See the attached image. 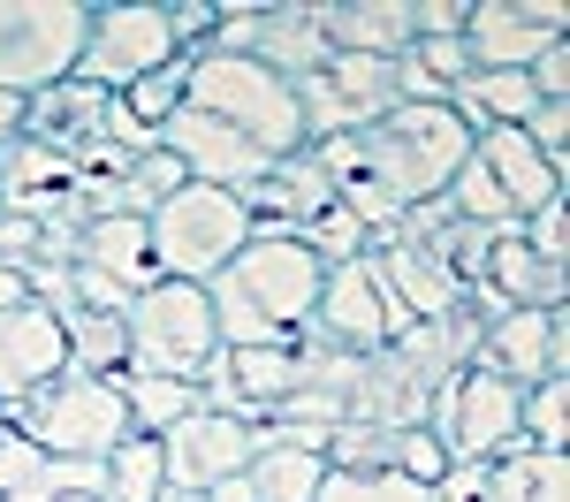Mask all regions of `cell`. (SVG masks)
Masks as SVG:
<instances>
[{
	"label": "cell",
	"instance_id": "cell-1",
	"mask_svg": "<svg viewBox=\"0 0 570 502\" xmlns=\"http://www.w3.org/2000/svg\"><path fill=\"white\" fill-rule=\"evenodd\" d=\"M320 259H312L297 236L282 228H259L228 267L206 282V305H214V327L228 351H297V335L312 327V305H320Z\"/></svg>",
	"mask_w": 570,
	"mask_h": 502
},
{
	"label": "cell",
	"instance_id": "cell-2",
	"mask_svg": "<svg viewBox=\"0 0 570 502\" xmlns=\"http://www.w3.org/2000/svg\"><path fill=\"white\" fill-rule=\"evenodd\" d=\"M183 107L228 122L236 137H252L266 160L305 152V122H297V91L289 77H274L252 53H190L183 61Z\"/></svg>",
	"mask_w": 570,
	"mask_h": 502
},
{
	"label": "cell",
	"instance_id": "cell-3",
	"mask_svg": "<svg viewBox=\"0 0 570 502\" xmlns=\"http://www.w3.org/2000/svg\"><path fill=\"white\" fill-rule=\"evenodd\" d=\"M357 160L403 206H426L449 198L456 168L472 160V130L456 122V107H389L373 130H357Z\"/></svg>",
	"mask_w": 570,
	"mask_h": 502
},
{
	"label": "cell",
	"instance_id": "cell-4",
	"mask_svg": "<svg viewBox=\"0 0 570 502\" xmlns=\"http://www.w3.org/2000/svg\"><path fill=\"white\" fill-rule=\"evenodd\" d=\"M0 426L23 434L39 456H61V464H107L115 442H130V411L115 396V381L77 373V365L61 381H46L39 396H23L16 411H0Z\"/></svg>",
	"mask_w": 570,
	"mask_h": 502
},
{
	"label": "cell",
	"instance_id": "cell-5",
	"mask_svg": "<svg viewBox=\"0 0 570 502\" xmlns=\"http://www.w3.org/2000/svg\"><path fill=\"white\" fill-rule=\"evenodd\" d=\"M145 236H153V267H160V282H198V289H206L259 228H252V214H244L236 190L183 183L176 198L145 222Z\"/></svg>",
	"mask_w": 570,
	"mask_h": 502
},
{
	"label": "cell",
	"instance_id": "cell-6",
	"mask_svg": "<svg viewBox=\"0 0 570 502\" xmlns=\"http://www.w3.org/2000/svg\"><path fill=\"white\" fill-rule=\"evenodd\" d=\"M122 343H130V373H160V381H198L206 351L220 343L214 305L198 282H153L122 305Z\"/></svg>",
	"mask_w": 570,
	"mask_h": 502
},
{
	"label": "cell",
	"instance_id": "cell-7",
	"mask_svg": "<svg viewBox=\"0 0 570 502\" xmlns=\"http://www.w3.org/2000/svg\"><path fill=\"white\" fill-rule=\"evenodd\" d=\"M91 31V0H0V91L39 99L61 77H77Z\"/></svg>",
	"mask_w": 570,
	"mask_h": 502
},
{
	"label": "cell",
	"instance_id": "cell-8",
	"mask_svg": "<svg viewBox=\"0 0 570 502\" xmlns=\"http://www.w3.org/2000/svg\"><path fill=\"white\" fill-rule=\"evenodd\" d=\"M183 46L168 23V0H91V31L77 53V77L99 91H130L160 69H176Z\"/></svg>",
	"mask_w": 570,
	"mask_h": 502
},
{
	"label": "cell",
	"instance_id": "cell-9",
	"mask_svg": "<svg viewBox=\"0 0 570 502\" xmlns=\"http://www.w3.org/2000/svg\"><path fill=\"white\" fill-rule=\"evenodd\" d=\"M518 404H525V388H510L502 373L456 365L449 381H434V396H426V434L441 442L449 464H494V456L518 442Z\"/></svg>",
	"mask_w": 570,
	"mask_h": 502
},
{
	"label": "cell",
	"instance_id": "cell-10",
	"mask_svg": "<svg viewBox=\"0 0 570 502\" xmlns=\"http://www.w3.org/2000/svg\"><path fill=\"white\" fill-rule=\"evenodd\" d=\"M570 39V8L556 0H472L464 8V61L472 69H532L548 46Z\"/></svg>",
	"mask_w": 570,
	"mask_h": 502
},
{
	"label": "cell",
	"instance_id": "cell-11",
	"mask_svg": "<svg viewBox=\"0 0 570 502\" xmlns=\"http://www.w3.org/2000/svg\"><path fill=\"white\" fill-rule=\"evenodd\" d=\"M0 214L23 222H85V190L61 145L46 137H8L0 145Z\"/></svg>",
	"mask_w": 570,
	"mask_h": 502
},
{
	"label": "cell",
	"instance_id": "cell-12",
	"mask_svg": "<svg viewBox=\"0 0 570 502\" xmlns=\"http://www.w3.org/2000/svg\"><path fill=\"white\" fill-rule=\"evenodd\" d=\"M472 168H480L487 190L502 198L510 228H525L540 206H563V190H570V176L532 145L525 130H480L472 137Z\"/></svg>",
	"mask_w": 570,
	"mask_h": 502
},
{
	"label": "cell",
	"instance_id": "cell-13",
	"mask_svg": "<svg viewBox=\"0 0 570 502\" xmlns=\"http://www.w3.org/2000/svg\"><path fill=\"white\" fill-rule=\"evenodd\" d=\"M252 464V426L244 419H220V411H190L160 434V472H168V495H206L214 480H236Z\"/></svg>",
	"mask_w": 570,
	"mask_h": 502
},
{
	"label": "cell",
	"instance_id": "cell-14",
	"mask_svg": "<svg viewBox=\"0 0 570 502\" xmlns=\"http://www.w3.org/2000/svg\"><path fill=\"white\" fill-rule=\"evenodd\" d=\"M312 327H320L335 351H351V358L389 351V297H381V274H373V259H343V267L320 274Z\"/></svg>",
	"mask_w": 570,
	"mask_h": 502
},
{
	"label": "cell",
	"instance_id": "cell-15",
	"mask_svg": "<svg viewBox=\"0 0 570 502\" xmlns=\"http://www.w3.org/2000/svg\"><path fill=\"white\" fill-rule=\"evenodd\" d=\"M487 373H502L510 388H532V381H563L570 365V313H502L487 319L480 358Z\"/></svg>",
	"mask_w": 570,
	"mask_h": 502
},
{
	"label": "cell",
	"instance_id": "cell-16",
	"mask_svg": "<svg viewBox=\"0 0 570 502\" xmlns=\"http://www.w3.org/2000/svg\"><path fill=\"white\" fill-rule=\"evenodd\" d=\"M160 145L183 160V176H190V183H214V190H252V183L274 168L252 137H236L228 122L198 115V107H176L168 130H160Z\"/></svg>",
	"mask_w": 570,
	"mask_h": 502
},
{
	"label": "cell",
	"instance_id": "cell-17",
	"mask_svg": "<svg viewBox=\"0 0 570 502\" xmlns=\"http://www.w3.org/2000/svg\"><path fill=\"white\" fill-rule=\"evenodd\" d=\"M69 373V335L46 305H16L0 313V411H16L23 396H39L46 381Z\"/></svg>",
	"mask_w": 570,
	"mask_h": 502
},
{
	"label": "cell",
	"instance_id": "cell-18",
	"mask_svg": "<svg viewBox=\"0 0 570 502\" xmlns=\"http://www.w3.org/2000/svg\"><path fill=\"white\" fill-rule=\"evenodd\" d=\"M312 23H320L327 53H365V61H395L419 39L411 0H312Z\"/></svg>",
	"mask_w": 570,
	"mask_h": 502
},
{
	"label": "cell",
	"instance_id": "cell-19",
	"mask_svg": "<svg viewBox=\"0 0 570 502\" xmlns=\"http://www.w3.org/2000/svg\"><path fill=\"white\" fill-rule=\"evenodd\" d=\"M236 198H244L252 228H282V236H297L312 214H327V206H335V183L320 176V160H312V152H289V160H274V168H266L252 190H236Z\"/></svg>",
	"mask_w": 570,
	"mask_h": 502
},
{
	"label": "cell",
	"instance_id": "cell-20",
	"mask_svg": "<svg viewBox=\"0 0 570 502\" xmlns=\"http://www.w3.org/2000/svg\"><path fill=\"white\" fill-rule=\"evenodd\" d=\"M480 289H494L502 313H563V305H570V274L563 267H540L518 228L494 236V252H487V267H480Z\"/></svg>",
	"mask_w": 570,
	"mask_h": 502
},
{
	"label": "cell",
	"instance_id": "cell-21",
	"mask_svg": "<svg viewBox=\"0 0 570 502\" xmlns=\"http://www.w3.org/2000/svg\"><path fill=\"white\" fill-rule=\"evenodd\" d=\"M77 267L107 274L122 297H137V289L160 282V267H153V236H145L137 214H99V222H85V236H77Z\"/></svg>",
	"mask_w": 570,
	"mask_h": 502
},
{
	"label": "cell",
	"instance_id": "cell-22",
	"mask_svg": "<svg viewBox=\"0 0 570 502\" xmlns=\"http://www.w3.org/2000/svg\"><path fill=\"white\" fill-rule=\"evenodd\" d=\"M351 419L357 426H426V388L389 358V351H373V358H357V381H351Z\"/></svg>",
	"mask_w": 570,
	"mask_h": 502
},
{
	"label": "cell",
	"instance_id": "cell-23",
	"mask_svg": "<svg viewBox=\"0 0 570 502\" xmlns=\"http://www.w3.org/2000/svg\"><path fill=\"white\" fill-rule=\"evenodd\" d=\"M252 61H266V69L289 77V85L312 77V69H327V39H320V23H312V0H266Z\"/></svg>",
	"mask_w": 570,
	"mask_h": 502
},
{
	"label": "cell",
	"instance_id": "cell-24",
	"mask_svg": "<svg viewBox=\"0 0 570 502\" xmlns=\"http://www.w3.org/2000/svg\"><path fill=\"white\" fill-rule=\"evenodd\" d=\"M480 502H570V464H563V450L510 442V450L487 464Z\"/></svg>",
	"mask_w": 570,
	"mask_h": 502
},
{
	"label": "cell",
	"instance_id": "cell-25",
	"mask_svg": "<svg viewBox=\"0 0 570 502\" xmlns=\"http://www.w3.org/2000/svg\"><path fill=\"white\" fill-rule=\"evenodd\" d=\"M107 381H115V396L130 411V434H153V442H160L176 419L198 411V388H190V381H160V373H130V365L107 373Z\"/></svg>",
	"mask_w": 570,
	"mask_h": 502
},
{
	"label": "cell",
	"instance_id": "cell-26",
	"mask_svg": "<svg viewBox=\"0 0 570 502\" xmlns=\"http://www.w3.org/2000/svg\"><path fill=\"white\" fill-rule=\"evenodd\" d=\"M244 480H252V502H312L320 480H327V464L305 456V450H282V442H259V434H252Z\"/></svg>",
	"mask_w": 570,
	"mask_h": 502
},
{
	"label": "cell",
	"instance_id": "cell-27",
	"mask_svg": "<svg viewBox=\"0 0 570 502\" xmlns=\"http://www.w3.org/2000/svg\"><path fill=\"white\" fill-rule=\"evenodd\" d=\"M168 495V472H160V442L153 434H130L107 450V495L99 502H160Z\"/></svg>",
	"mask_w": 570,
	"mask_h": 502
},
{
	"label": "cell",
	"instance_id": "cell-28",
	"mask_svg": "<svg viewBox=\"0 0 570 502\" xmlns=\"http://www.w3.org/2000/svg\"><path fill=\"white\" fill-rule=\"evenodd\" d=\"M61 335H69V365L77 373H122L130 365V343H122V319L115 313H69L61 319Z\"/></svg>",
	"mask_w": 570,
	"mask_h": 502
},
{
	"label": "cell",
	"instance_id": "cell-29",
	"mask_svg": "<svg viewBox=\"0 0 570 502\" xmlns=\"http://www.w3.org/2000/svg\"><path fill=\"white\" fill-rule=\"evenodd\" d=\"M236 388H244V404L259 411V426L274 419V404L297 388V351H236Z\"/></svg>",
	"mask_w": 570,
	"mask_h": 502
},
{
	"label": "cell",
	"instance_id": "cell-30",
	"mask_svg": "<svg viewBox=\"0 0 570 502\" xmlns=\"http://www.w3.org/2000/svg\"><path fill=\"white\" fill-rule=\"evenodd\" d=\"M518 442H532V450H570V381H532L525 388Z\"/></svg>",
	"mask_w": 570,
	"mask_h": 502
},
{
	"label": "cell",
	"instance_id": "cell-31",
	"mask_svg": "<svg viewBox=\"0 0 570 502\" xmlns=\"http://www.w3.org/2000/svg\"><path fill=\"white\" fill-rule=\"evenodd\" d=\"M312 502H434V488H419L403 472H327Z\"/></svg>",
	"mask_w": 570,
	"mask_h": 502
},
{
	"label": "cell",
	"instance_id": "cell-32",
	"mask_svg": "<svg viewBox=\"0 0 570 502\" xmlns=\"http://www.w3.org/2000/svg\"><path fill=\"white\" fill-rule=\"evenodd\" d=\"M389 426H357V419H343L335 434H327V472H389Z\"/></svg>",
	"mask_w": 570,
	"mask_h": 502
},
{
	"label": "cell",
	"instance_id": "cell-33",
	"mask_svg": "<svg viewBox=\"0 0 570 502\" xmlns=\"http://www.w3.org/2000/svg\"><path fill=\"white\" fill-rule=\"evenodd\" d=\"M183 61H190V53H183ZM183 61H176V69H160V77H145V85H130V91H115L145 130H168V115L183 107Z\"/></svg>",
	"mask_w": 570,
	"mask_h": 502
},
{
	"label": "cell",
	"instance_id": "cell-34",
	"mask_svg": "<svg viewBox=\"0 0 570 502\" xmlns=\"http://www.w3.org/2000/svg\"><path fill=\"white\" fill-rule=\"evenodd\" d=\"M389 472L419 480V488H434L441 472H449V456H441V442L426 434V426H395V442H389Z\"/></svg>",
	"mask_w": 570,
	"mask_h": 502
},
{
	"label": "cell",
	"instance_id": "cell-35",
	"mask_svg": "<svg viewBox=\"0 0 570 502\" xmlns=\"http://www.w3.org/2000/svg\"><path fill=\"white\" fill-rule=\"evenodd\" d=\"M518 236H525V252L540 259V267H563L570 274V206H540Z\"/></svg>",
	"mask_w": 570,
	"mask_h": 502
},
{
	"label": "cell",
	"instance_id": "cell-36",
	"mask_svg": "<svg viewBox=\"0 0 570 502\" xmlns=\"http://www.w3.org/2000/svg\"><path fill=\"white\" fill-rule=\"evenodd\" d=\"M411 61H419L441 91H456L464 77H472V61H464V31H449V39H411Z\"/></svg>",
	"mask_w": 570,
	"mask_h": 502
},
{
	"label": "cell",
	"instance_id": "cell-37",
	"mask_svg": "<svg viewBox=\"0 0 570 502\" xmlns=\"http://www.w3.org/2000/svg\"><path fill=\"white\" fill-rule=\"evenodd\" d=\"M525 137L570 176V99H540V107H532V122H525Z\"/></svg>",
	"mask_w": 570,
	"mask_h": 502
},
{
	"label": "cell",
	"instance_id": "cell-38",
	"mask_svg": "<svg viewBox=\"0 0 570 502\" xmlns=\"http://www.w3.org/2000/svg\"><path fill=\"white\" fill-rule=\"evenodd\" d=\"M46 252V222H23V214H0V259L8 267H31Z\"/></svg>",
	"mask_w": 570,
	"mask_h": 502
},
{
	"label": "cell",
	"instance_id": "cell-39",
	"mask_svg": "<svg viewBox=\"0 0 570 502\" xmlns=\"http://www.w3.org/2000/svg\"><path fill=\"white\" fill-rule=\"evenodd\" d=\"M525 85H532V99H570V39H563V46H548V53L532 61Z\"/></svg>",
	"mask_w": 570,
	"mask_h": 502
},
{
	"label": "cell",
	"instance_id": "cell-40",
	"mask_svg": "<svg viewBox=\"0 0 570 502\" xmlns=\"http://www.w3.org/2000/svg\"><path fill=\"white\" fill-rule=\"evenodd\" d=\"M39 464L46 456L23 442V434H0V495H16L23 480H39Z\"/></svg>",
	"mask_w": 570,
	"mask_h": 502
},
{
	"label": "cell",
	"instance_id": "cell-41",
	"mask_svg": "<svg viewBox=\"0 0 570 502\" xmlns=\"http://www.w3.org/2000/svg\"><path fill=\"white\" fill-rule=\"evenodd\" d=\"M16 305H31V282H23V267L0 259V313H16Z\"/></svg>",
	"mask_w": 570,
	"mask_h": 502
},
{
	"label": "cell",
	"instance_id": "cell-42",
	"mask_svg": "<svg viewBox=\"0 0 570 502\" xmlns=\"http://www.w3.org/2000/svg\"><path fill=\"white\" fill-rule=\"evenodd\" d=\"M206 502H252V480H244V472H236V480H214Z\"/></svg>",
	"mask_w": 570,
	"mask_h": 502
},
{
	"label": "cell",
	"instance_id": "cell-43",
	"mask_svg": "<svg viewBox=\"0 0 570 502\" xmlns=\"http://www.w3.org/2000/svg\"><path fill=\"white\" fill-rule=\"evenodd\" d=\"M160 502H206V495H160Z\"/></svg>",
	"mask_w": 570,
	"mask_h": 502
},
{
	"label": "cell",
	"instance_id": "cell-44",
	"mask_svg": "<svg viewBox=\"0 0 570 502\" xmlns=\"http://www.w3.org/2000/svg\"><path fill=\"white\" fill-rule=\"evenodd\" d=\"M0 434H8V426H0Z\"/></svg>",
	"mask_w": 570,
	"mask_h": 502
}]
</instances>
